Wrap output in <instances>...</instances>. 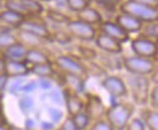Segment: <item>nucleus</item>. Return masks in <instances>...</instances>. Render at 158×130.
Masks as SVG:
<instances>
[{
  "label": "nucleus",
  "mask_w": 158,
  "mask_h": 130,
  "mask_svg": "<svg viewBox=\"0 0 158 130\" xmlns=\"http://www.w3.org/2000/svg\"><path fill=\"white\" fill-rule=\"evenodd\" d=\"M136 105L129 100H116L106 108L105 118L110 122L114 130H124L128 122L135 115Z\"/></svg>",
  "instance_id": "f257e3e1"
},
{
  "label": "nucleus",
  "mask_w": 158,
  "mask_h": 130,
  "mask_svg": "<svg viewBox=\"0 0 158 130\" xmlns=\"http://www.w3.org/2000/svg\"><path fill=\"white\" fill-rule=\"evenodd\" d=\"M128 93L131 97V101L140 107L147 106L148 103V94L151 89V83L148 77L146 75L129 74L125 79Z\"/></svg>",
  "instance_id": "f03ea898"
},
{
  "label": "nucleus",
  "mask_w": 158,
  "mask_h": 130,
  "mask_svg": "<svg viewBox=\"0 0 158 130\" xmlns=\"http://www.w3.org/2000/svg\"><path fill=\"white\" fill-rule=\"evenodd\" d=\"M119 11L136 17L142 23H150V22L158 21V7L148 6V5L141 4L134 0L122 1V4L119 5Z\"/></svg>",
  "instance_id": "7ed1b4c3"
},
{
  "label": "nucleus",
  "mask_w": 158,
  "mask_h": 130,
  "mask_svg": "<svg viewBox=\"0 0 158 130\" xmlns=\"http://www.w3.org/2000/svg\"><path fill=\"white\" fill-rule=\"evenodd\" d=\"M122 67L129 73L134 75H148L157 67V62L153 58H147L142 56L130 55L120 57Z\"/></svg>",
  "instance_id": "20e7f679"
},
{
  "label": "nucleus",
  "mask_w": 158,
  "mask_h": 130,
  "mask_svg": "<svg viewBox=\"0 0 158 130\" xmlns=\"http://www.w3.org/2000/svg\"><path fill=\"white\" fill-rule=\"evenodd\" d=\"M52 63L55 68L59 69L64 75H76L80 78H85L88 75L86 66L73 55H68V54L57 55L52 60Z\"/></svg>",
  "instance_id": "39448f33"
},
{
  "label": "nucleus",
  "mask_w": 158,
  "mask_h": 130,
  "mask_svg": "<svg viewBox=\"0 0 158 130\" xmlns=\"http://www.w3.org/2000/svg\"><path fill=\"white\" fill-rule=\"evenodd\" d=\"M66 31L72 37V39H77L79 41L90 43L98 34V28L85 23L78 19H71L66 23Z\"/></svg>",
  "instance_id": "423d86ee"
},
{
  "label": "nucleus",
  "mask_w": 158,
  "mask_h": 130,
  "mask_svg": "<svg viewBox=\"0 0 158 130\" xmlns=\"http://www.w3.org/2000/svg\"><path fill=\"white\" fill-rule=\"evenodd\" d=\"M4 7L22 14L26 17L41 16L45 11L43 2L38 0H5Z\"/></svg>",
  "instance_id": "0eeeda50"
},
{
  "label": "nucleus",
  "mask_w": 158,
  "mask_h": 130,
  "mask_svg": "<svg viewBox=\"0 0 158 130\" xmlns=\"http://www.w3.org/2000/svg\"><path fill=\"white\" fill-rule=\"evenodd\" d=\"M101 86L111 97L123 100L129 96L125 79L118 74H107L101 79Z\"/></svg>",
  "instance_id": "6e6552de"
},
{
  "label": "nucleus",
  "mask_w": 158,
  "mask_h": 130,
  "mask_svg": "<svg viewBox=\"0 0 158 130\" xmlns=\"http://www.w3.org/2000/svg\"><path fill=\"white\" fill-rule=\"evenodd\" d=\"M130 41V49L133 54L136 56H142L147 58H155L158 54V44L157 41H153L151 39L143 37L133 38Z\"/></svg>",
  "instance_id": "1a4fd4ad"
},
{
  "label": "nucleus",
  "mask_w": 158,
  "mask_h": 130,
  "mask_svg": "<svg viewBox=\"0 0 158 130\" xmlns=\"http://www.w3.org/2000/svg\"><path fill=\"white\" fill-rule=\"evenodd\" d=\"M21 29H24L27 32H31L35 36L44 38L49 41H51V31L46 22L40 19V16H33V17H27L24 19L23 24L21 26Z\"/></svg>",
  "instance_id": "9d476101"
},
{
  "label": "nucleus",
  "mask_w": 158,
  "mask_h": 130,
  "mask_svg": "<svg viewBox=\"0 0 158 130\" xmlns=\"http://www.w3.org/2000/svg\"><path fill=\"white\" fill-rule=\"evenodd\" d=\"M98 32L116 39L120 44H125L131 39L130 34H128L116 21H111V19H106V21L103 19L98 27Z\"/></svg>",
  "instance_id": "9b49d317"
},
{
  "label": "nucleus",
  "mask_w": 158,
  "mask_h": 130,
  "mask_svg": "<svg viewBox=\"0 0 158 130\" xmlns=\"http://www.w3.org/2000/svg\"><path fill=\"white\" fill-rule=\"evenodd\" d=\"M106 108L107 107L105 106V103L100 96L95 95V94H86L85 95L84 111L88 113L91 122L100 119V118H103L105 113H106Z\"/></svg>",
  "instance_id": "f8f14e48"
},
{
  "label": "nucleus",
  "mask_w": 158,
  "mask_h": 130,
  "mask_svg": "<svg viewBox=\"0 0 158 130\" xmlns=\"http://www.w3.org/2000/svg\"><path fill=\"white\" fill-rule=\"evenodd\" d=\"M62 96H63L67 115L72 117L84 110V99L77 91L66 86L62 91Z\"/></svg>",
  "instance_id": "ddd939ff"
},
{
  "label": "nucleus",
  "mask_w": 158,
  "mask_h": 130,
  "mask_svg": "<svg viewBox=\"0 0 158 130\" xmlns=\"http://www.w3.org/2000/svg\"><path fill=\"white\" fill-rule=\"evenodd\" d=\"M95 46L107 55H120L123 52V44H120L116 39L108 37L103 33L98 32L94 39Z\"/></svg>",
  "instance_id": "4468645a"
},
{
  "label": "nucleus",
  "mask_w": 158,
  "mask_h": 130,
  "mask_svg": "<svg viewBox=\"0 0 158 130\" xmlns=\"http://www.w3.org/2000/svg\"><path fill=\"white\" fill-rule=\"evenodd\" d=\"M114 21L130 36L131 34H139L142 26H143V23L136 17H134L129 14H125V12H120V11L116 15Z\"/></svg>",
  "instance_id": "2eb2a0df"
},
{
  "label": "nucleus",
  "mask_w": 158,
  "mask_h": 130,
  "mask_svg": "<svg viewBox=\"0 0 158 130\" xmlns=\"http://www.w3.org/2000/svg\"><path fill=\"white\" fill-rule=\"evenodd\" d=\"M16 38L27 49H45V45L49 43V40L21 28L16 31Z\"/></svg>",
  "instance_id": "dca6fc26"
},
{
  "label": "nucleus",
  "mask_w": 158,
  "mask_h": 130,
  "mask_svg": "<svg viewBox=\"0 0 158 130\" xmlns=\"http://www.w3.org/2000/svg\"><path fill=\"white\" fill-rule=\"evenodd\" d=\"M26 19L27 17L24 15L19 14L14 10H10L6 7L0 10V26H5V27L17 31L21 28V26L23 24Z\"/></svg>",
  "instance_id": "f3484780"
},
{
  "label": "nucleus",
  "mask_w": 158,
  "mask_h": 130,
  "mask_svg": "<svg viewBox=\"0 0 158 130\" xmlns=\"http://www.w3.org/2000/svg\"><path fill=\"white\" fill-rule=\"evenodd\" d=\"M5 75L10 78H22L31 74V66L26 61H5Z\"/></svg>",
  "instance_id": "a211bd4d"
},
{
  "label": "nucleus",
  "mask_w": 158,
  "mask_h": 130,
  "mask_svg": "<svg viewBox=\"0 0 158 130\" xmlns=\"http://www.w3.org/2000/svg\"><path fill=\"white\" fill-rule=\"evenodd\" d=\"M27 50L28 49L23 44H21L20 41H16L10 46H7L6 49H4L0 52V55L2 56L5 61H24Z\"/></svg>",
  "instance_id": "6ab92c4d"
},
{
  "label": "nucleus",
  "mask_w": 158,
  "mask_h": 130,
  "mask_svg": "<svg viewBox=\"0 0 158 130\" xmlns=\"http://www.w3.org/2000/svg\"><path fill=\"white\" fill-rule=\"evenodd\" d=\"M76 15H77L78 19L85 22V23H89V24H91V26H94L96 28L100 26V23L103 21V16L100 12L99 9L93 7L91 5L85 7V9H83L81 11H79L78 14H76Z\"/></svg>",
  "instance_id": "aec40b11"
},
{
  "label": "nucleus",
  "mask_w": 158,
  "mask_h": 130,
  "mask_svg": "<svg viewBox=\"0 0 158 130\" xmlns=\"http://www.w3.org/2000/svg\"><path fill=\"white\" fill-rule=\"evenodd\" d=\"M138 115L145 123L146 130H158V110L143 106L140 107Z\"/></svg>",
  "instance_id": "412c9836"
},
{
  "label": "nucleus",
  "mask_w": 158,
  "mask_h": 130,
  "mask_svg": "<svg viewBox=\"0 0 158 130\" xmlns=\"http://www.w3.org/2000/svg\"><path fill=\"white\" fill-rule=\"evenodd\" d=\"M31 74L35 75L39 79H51L56 75V68L52 62L33 65L31 66Z\"/></svg>",
  "instance_id": "4be33fe9"
},
{
  "label": "nucleus",
  "mask_w": 158,
  "mask_h": 130,
  "mask_svg": "<svg viewBox=\"0 0 158 130\" xmlns=\"http://www.w3.org/2000/svg\"><path fill=\"white\" fill-rule=\"evenodd\" d=\"M24 61L29 65H39V63H46V62H52L51 57L44 49H28Z\"/></svg>",
  "instance_id": "5701e85b"
},
{
  "label": "nucleus",
  "mask_w": 158,
  "mask_h": 130,
  "mask_svg": "<svg viewBox=\"0 0 158 130\" xmlns=\"http://www.w3.org/2000/svg\"><path fill=\"white\" fill-rule=\"evenodd\" d=\"M16 41H17V38H16L15 29H11L5 26H0V52Z\"/></svg>",
  "instance_id": "b1692460"
},
{
  "label": "nucleus",
  "mask_w": 158,
  "mask_h": 130,
  "mask_svg": "<svg viewBox=\"0 0 158 130\" xmlns=\"http://www.w3.org/2000/svg\"><path fill=\"white\" fill-rule=\"evenodd\" d=\"M138 36L151 39L153 41H158V21L157 22L143 23V26H142V28H141Z\"/></svg>",
  "instance_id": "393cba45"
},
{
  "label": "nucleus",
  "mask_w": 158,
  "mask_h": 130,
  "mask_svg": "<svg viewBox=\"0 0 158 130\" xmlns=\"http://www.w3.org/2000/svg\"><path fill=\"white\" fill-rule=\"evenodd\" d=\"M71 118H72L73 124H74V127H76L77 130H86L89 128V125L91 124L90 117L88 115V113L84 110L81 112H79V113H77V114H74V115H72Z\"/></svg>",
  "instance_id": "a878e982"
},
{
  "label": "nucleus",
  "mask_w": 158,
  "mask_h": 130,
  "mask_svg": "<svg viewBox=\"0 0 158 130\" xmlns=\"http://www.w3.org/2000/svg\"><path fill=\"white\" fill-rule=\"evenodd\" d=\"M64 1H66V7H68L72 12L78 14L83 9L90 6L93 0H64Z\"/></svg>",
  "instance_id": "bb28decb"
},
{
  "label": "nucleus",
  "mask_w": 158,
  "mask_h": 130,
  "mask_svg": "<svg viewBox=\"0 0 158 130\" xmlns=\"http://www.w3.org/2000/svg\"><path fill=\"white\" fill-rule=\"evenodd\" d=\"M46 19L52 21L54 23H59V24H64L71 19L69 16L62 14L61 11H57V10H49L46 12Z\"/></svg>",
  "instance_id": "cd10ccee"
},
{
  "label": "nucleus",
  "mask_w": 158,
  "mask_h": 130,
  "mask_svg": "<svg viewBox=\"0 0 158 130\" xmlns=\"http://www.w3.org/2000/svg\"><path fill=\"white\" fill-rule=\"evenodd\" d=\"M86 130H114L113 127L110 124V122L103 117L96 120H93L91 124L89 125V128Z\"/></svg>",
  "instance_id": "c85d7f7f"
},
{
  "label": "nucleus",
  "mask_w": 158,
  "mask_h": 130,
  "mask_svg": "<svg viewBox=\"0 0 158 130\" xmlns=\"http://www.w3.org/2000/svg\"><path fill=\"white\" fill-rule=\"evenodd\" d=\"M93 1H95L100 7L108 11H116L117 9L119 10V5L122 4V0H93Z\"/></svg>",
  "instance_id": "c756f323"
},
{
  "label": "nucleus",
  "mask_w": 158,
  "mask_h": 130,
  "mask_svg": "<svg viewBox=\"0 0 158 130\" xmlns=\"http://www.w3.org/2000/svg\"><path fill=\"white\" fill-rule=\"evenodd\" d=\"M124 130H146V127H145V123L142 122V119L139 115H134L128 122Z\"/></svg>",
  "instance_id": "7c9ffc66"
},
{
  "label": "nucleus",
  "mask_w": 158,
  "mask_h": 130,
  "mask_svg": "<svg viewBox=\"0 0 158 130\" xmlns=\"http://www.w3.org/2000/svg\"><path fill=\"white\" fill-rule=\"evenodd\" d=\"M151 108L158 110V85H153L150 89L148 94V103H147Z\"/></svg>",
  "instance_id": "2f4dec72"
},
{
  "label": "nucleus",
  "mask_w": 158,
  "mask_h": 130,
  "mask_svg": "<svg viewBox=\"0 0 158 130\" xmlns=\"http://www.w3.org/2000/svg\"><path fill=\"white\" fill-rule=\"evenodd\" d=\"M57 130H77V129H76V127L73 124L72 118L69 115H66V118L63 119L62 124L57 128Z\"/></svg>",
  "instance_id": "473e14b6"
},
{
  "label": "nucleus",
  "mask_w": 158,
  "mask_h": 130,
  "mask_svg": "<svg viewBox=\"0 0 158 130\" xmlns=\"http://www.w3.org/2000/svg\"><path fill=\"white\" fill-rule=\"evenodd\" d=\"M148 79H150V83H151V84L158 85V66L155 68V71L148 75Z\"/></svg>",
  "instance_id": "72a5a7b5"
},
{
  "label": "nucleus",
  "mask_w": 158,
  "mask_h": 130,
  "mask_svg": "<svg viewBox=\"0 0 158 130\" xmlns=\"http://www.w3.org/2000/svg\"><path fill=\"white\" fill-rule=\"evenodd\" d=\"M7 80H9V78L5 75V73L0 75V93H2V91L5 90V86H6Z\"/></svg>",
  "instance_id": "f704fd0d"
},
{
  "label": "nucleus",
  "mask_w": 158,
  "mask_h": 130,
  "mask_svg": "<svg viewBox=\"0 0 158 130\" xmlns=\"http://www.w3.org/2000/svg\"><path fill=\"white\" fill-rule=\"evenodd\" d=\"M134 1H138V2L145 4V5H148V6L158 7V0H134Z\"/></svg>",
  "instance_id": "c9c22d12"
},
{
  "label": "nucleus",
  "mask_w": 158,
  "mask_h": 130,
  "mask_svg": "<svg viewBox=\"0 0 158 130\" xmlns=\"http://www.w3.org/2000/svg\"><path fill=\"white\" fill-rule=\"evenodd\" d=\"M4 68H5V60L0 55V75L4 74Z\"/></svg>",
  "instance_id": "e433bc0d"
},
{
  "label": "nucleus",
  "mask_w": 158,
  "mask_h": 130,
  "mask_svg": "<svg viewBox=\"0 0 158 130\" xmlns=\"http://www.w3.org/2000/svg\"><path fill=\"white\" fill-rule=\"evenodd\" d=\"M0 130H9V129H7V128H6L4 124H1V123H0Z\"/></svg>",
  "instance_id": "4c0bfd02"
},
{
  "label": "nucleus",
  "mask_w": 158,
  "mask_h": 130,
  "mask_svg": "<svg viewBox=\"0 0 158 130\" xmlns=\"http://www.w3.org/2000/svg\"><path fill=\"white\" fill-rule=\"evenodd\" d=\"M4 1H5V0H0V10L4 9Z\"/></svg>",
  "instance_id": "58836bf2"
},
{
  "label": "nucleus",
  "mask_w": 158,
  "mask_h": 130,
  "mask_svg": "<svg viewBox=\"0 0 158 130\" xmlns=\"http://www.w3.org/2000/svg\"><path fill=\"white\" fill-rule=\"evenodd\" d=\"M40 2H45V1H51V0H38Z\"/></svg>",
  "instance_id": "ea45409f"
},
{
  "label": "nucleus",
  "mask_w": 158,
  "mask_h": 130,
  "mask_svg": "<svg viewBox=\"0 0 158 130\" xmlns=\"http://www.w3.org/2000/svg\"><path fill=\"white\" fill-rule=\"evenodd\" d=\"M157 44H158V41H157Z\"/></svg>",
  "instance_id": "a19ab883"
}]
</instances>
